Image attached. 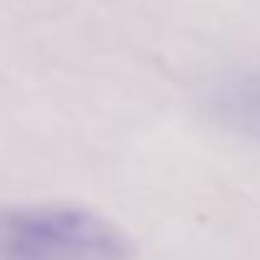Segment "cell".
Here are the masks:
<instances>
[{"mask_svg":"<svg viewBox=\"0 0 260 260\" xmlns=\"http://www.w3.org/2000/svg\"><path fill=\"white\" fill-rule=\"evenodd\" d=\"M134 245L109 217L66 202L0 212V260H129Z\"/></svg>","mask_w":260,"mask_h":260,"instance_id":"1","label":"cell"},{"mask_svg":"<svg viewBox=\"0 0 260 260\" xmlns=\"http://www.w3.org/2000/svg\"><path fill=\"white\" fill-rule=\"evenodd\" d=\"M210 109L230 132L260 139V74H238L212 91Z\"/></svg>","mask_w":260,"mask_h":260,"instance_id":"2","label":"cell"}]
</instances>
